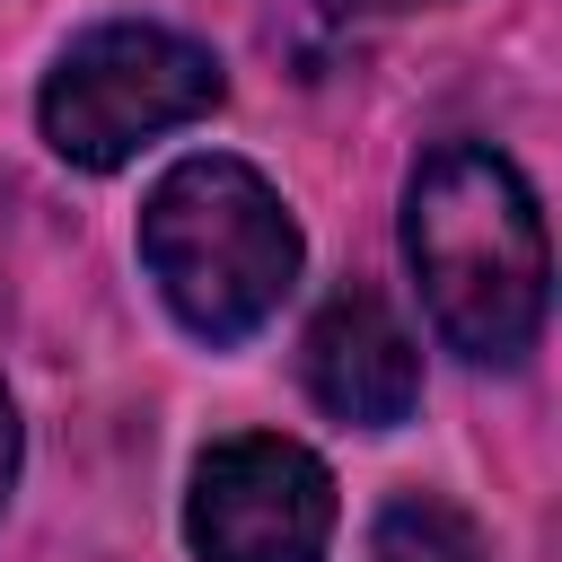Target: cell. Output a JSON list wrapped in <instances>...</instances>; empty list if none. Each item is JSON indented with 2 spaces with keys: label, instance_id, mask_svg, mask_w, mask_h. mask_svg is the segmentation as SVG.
Masks as SVG:
<instances>
[{
  "label": "cell",
  "instance_id": "5",
  "mask_svg": "<svg viewBox=\"0 0 562 562\" xmlns=\"http://www.w3.org/2000/svg\"><path fill=\"white\" fill-rule=\"evenodd\" d=\"M299 369H307V395L334 413V422H360V430H395L413 422L422 404V360H413V334L386 316L378 290H334L299 342Z\"/></svg>",
  "mask_w": 562,
  "mask_h": 562
},
{
  "label": "cell",
  "instance_id": "3",
  "mask_svg": "<svg viewBox=\"0 0 562 562\" xmlns=\"http://www.w3.org/2000/svg\"><path fill=\"white\" fill-rule=\"evenodd\" d=\"M220 61L176 35V26H140V18H114V26H88L53 79H44V140L70 158V167H123L140 140L176 132V123H202L220 105Z\"/></svg>",
  "mask_w": 562,
  "mask_h": 562
},
{
  "label": "cell",
  "instance_id": "7",
  "mask_svg": "<svg viewBox=\"0 0 562 562\" xmlns=\"http://www.w3.org/2000/svg\"><path fill=\"white\" fill-rule=\"evenodd\" d=\"M325 9H342V18H395V9H439V0H325Z\"/></svg>",
  "mask_w": 562,
  "mask_h": 562
},
{
  "label": "cell",
  "instance_id": "6",
  "mask_svg": "<svg viewBox=\"0 0 562 562\" xmlns=\"http://www.w3.org/2000/svg\"><path fill=\"white\" fill-rule=\"evenodd\" d=\"M369 562H492L483 527L439 492H395L369 527Z\"/></svg>",
  "mask_w": 562,
  "mask_h": 562
},
{
  "label": "cell",
  "instance_id": "8",
  "mask_svg": "<svg viewBox=\"0 0 562 562\" xmlns=\"http://www.w3.org/2000/svg\"><path fill=\"white\" fill-rule=\"evenodd\" d=\"M9 474H18V413H9V386H0V492H9Z\"/></svg>",
  "mask_w": 562,
  "mask_h": 562
},
{
  "label": "cell",
  "instance_id": "1",
  "mask_svg": "<svg viewBox=\"0 0 562 562\" xmlns=\"http://www.w3.org/2000/svg\"><path fill=\"white\" fill-rule=\"evenodd\" d=\"M404 255L422 272L448 351L509 369L544 325V220L518 167L483 140H448L404 184Z\"/></svg>",
  "mask_w": 562,
  "mask_h": 562
},
{
  "label": "cell",
  "instance_id": "4",
  "mask_svg": "<svg viewBox=\"0 0 562 562\" xmlns=\"http://www.w3.org/2000/svg\"><path fill=\"white\" fill-rule=\"evenodd\" d=\"M184 536L202 562H325L334 544V474L272 430L220 439L193 465Z\"/></svg>",
  "mask_w": 562,
  "mask_h": 562
},
{
  "label": "cell",
  "instance_id": "2",
  "mask_svg": "<svg viewBox=\"0 0 562 562\" xmlns=\"http://www.w3.org/2000/svg\"><path fill=\"white\" fill-rule=\"evenodd\" d=\"M140 263L184 334L246 342L299 281V220L246 158H176L140 202Z\"/></svg>",
  "mask_w": 562,
  "mask_h": 562
}]
</instances>
